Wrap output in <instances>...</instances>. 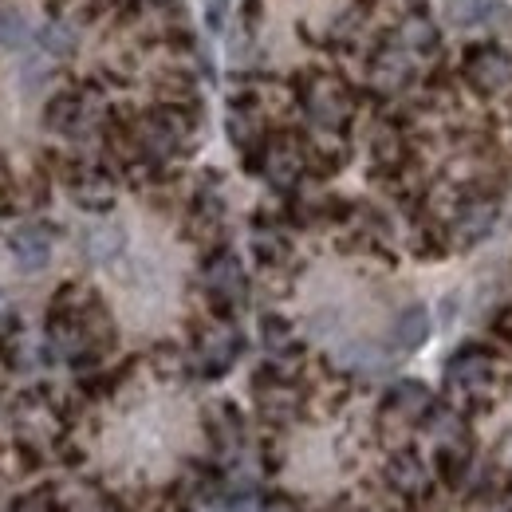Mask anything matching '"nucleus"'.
Masks as SVG:
<instances>
[{
	"label": "nucleus",
	"instance_id": "18",
	"mask_svg": "<svg viewBox=\"0 0 512 512\" xmlns=\"http://www.w3.org/2000/svg\"><path fill=\"white\" fill-rule=\"evenodd\" d=\"M150 367H154V375H162V379H182V375L193 371V355H186L178 343L162 339V343H154V351H150Z\"/></svg>",
	"mask_w": 512,
	"mask_h": 512
},
{
	"label": "nucleus",
	"instance_id": "16",
	"mask_svg": "<svg viewBox=\"0 0 512 512\" xmlns=\"http://www.w3.org/2000/svg\"><path fill=\"white\" fill-rule=\"evenodd\" d=\"M56 79V60L52 56H44L40 48L36 52H24V60H20V91L24 95H44V87Z\"/></svg>",
	"mask_w": 512,
	"mask_h": 512
},
{
	"label": "nucleus",
	"instance_id": "25",
	"mask_svg": "<svg viewBox=\"0 0 512 512\" xmlns=\"http://www.w3.org/2000/svg\"><path fill=\"white\" fill-rule=\"evenodd\" d=\"M264 512H300V509H296V501H288V497H272V501L264 505Z\"/></svg>",
	"mask_w": 512,
	"mask_h": 512
},
{
	"label": "nucleus",
	"instance_id": "10",
	"mask_svg": "<svg viewBox=\"0 0 512 512\" xmlns=\"http://www.w3.org/2000/svg\"><path fill=\"white\" fill-rule=\"evenodd\" d=\"M71 190V201L79 205V209H87V213H107V209H115V174L107 170V166H91L87 162V170L67 186Z\"/></svg>",
	"mask_w": 512,
	"mask_h": 512
},
{
	"label": "nucleus",
	"instance_id": "11",
	"mask_svg": "<svg viewBox=\"0 0 512 512\" xmlns=\"http://www.w3.org/2000/svg\"><path fill=\"white\" fill-rule=\"evenodd\" d=\"M123 249H127V229L115 221H99V225H87L79 233V253L91 264H115Z\"/></svg>",
	"mask_w": 512,
	"mask_h": 512
},
{
	"label": "nucleus",
	"instance_id": "14",
	"mask_svg": "<svg viewBox=\"0 0 512 512\" xmlns=\"http://www.w3.org/2000/svg\"><path fill=\"white\" fill-rule=\"evenodd\" d=\"M36 48L44 56H52L56 64L60 60H71L79 52V24L67 20V16H48L40 28H36Z\"/></svg>",
	"mask_w": 512,
	"mask_h": 512
},
{
	"label": "nucleus",
	"instance_id": "9",
	"mask_svg": "<svg viewBox=\"0 0 512 512\" xmlns=\"http://www.w3.org/2000/svg\"><path fill=\"white\" fill-rule=\"evenodd\" d=\"M52 241H56V229L44 225V221H28L20 229H12L8 237V249L16 256V264L24 272H40L48 260H52Z\"/></svg>",
	"mask_w": 512,
	"mask_h": 512
},
{
	"label": "nucleus",
	"instance_id": "7",
	"mask_svg": "<svg viewBox=\"0 0 512 512\" xmlns=\"http://www.w3.org/2000/svg\"><path fill=\"white\" fill-rule=\"evenodd\" d=\"M430 481H434V469L414 453L410 446H398L386 461V485L398 493V497H426L430 493Z\"/></svg>",
	"mask_w": 512,
	"mask_h": 512
},
{
	"label": "nucleus",
	"instance_id": "12",
	"mask_svg": "<svg viewBox=\"0 0 512 512\" xmlns=\"http://www.w3.org/2000/svg\"><path fill=\"white\" fill-rule=\"evenodd\" d=\"M430 339V308L426 304H406L390 320V351L394 355H414Z\"/></svg>",
	"mask_w": 512,
	"mask_h": 512
},
{
	"label": "nucleus",
	"instance_id": "8",
	"mask_svg": "<svg viewBox=\"0 0 512 512\" xmlns=\"http://www.w3.org/2000/svg\"><path fill=\"white\" fill-rule=\"evenodd\" d=\"M343 375H363V379H379L390 371V363H394V351L383 347V343H375V339H347L339 351H335V359H331Z\"/></svg>",
	"mask_w": 512,
	"mask_h": 512
},
{
	"label": "nucleus",
	"instance_id": "22",
	"mask_svg": "<svg viewBox=\"0 0 512 512\" xmlns=\"http://www.w3.org/2000/svg\"><path fill=\"white\" fill-rule=\"evenodd\" d=\"M146 12H182V0H142Z\"/></svg>",
	"mask_w": 512,
	"mask_h": 512
},
{
	"label": "nucleus",
	"instance_id": "1",
	"mask_svg": "<svg viewBox=\"0 0 512 512\" xmlns=\"http://www.w3.org/2000/svg\"><path fill=\"white\" fill-rule=\"evenodd\" d=\"M501 379H505L501 359L485 343H465L446 359V390L469 406H489L497 398Z\"/></svg>",
	"mask_w": 512,
	"mask_h": 512
},
{
	"label": "nucleus",
	"instance_id": "19",
	"mask_svg": "<svg viewBox=\"0 0 512 512\" xmlns=\"http://www.w3.org/2000/svg\"><path fill=\"white\" fill-rule=\"evenodd\" d=\"M229 16H233V0H205V28L213 36H221L229 28Z\"/></svg>",
	"mask_w": 512,
	"mask_h": 512
},
{
	"label": "nucleus",
	"instance_id": "13",
	"mask_svg": "<svg viewBox=\"0 0 512 512\" xmlns=\"http://www.w3.org/2000/svg\"><path fill=\"white\" fill-rule=\"evenodd\" d=\"M205 434L213 438V446L221 453H233L245 442V418L233 402H209L205 406Z\"/></svg>",
	"mask_w": 512,
	"mask_h": 512
},
{
	"label": "nucleus",
	"instance_id": "3",
	"mask_svg": "<svg viewBox=\"0 0 512 512\" xmlns=\"http://www.w3.org/2000/svg\"><path fill=\"white\" fill-rule=\"evenodd\" d=\"M453 67H457L461 87L481 95V99H497V95L512 91V52L497 40L465 44L461 56L453 60Z\"/></svg>",
	"mask_w": 512,
	"mask_h": 512
},
{
	"label": "nucleus",
	"instance_id": "26",
	"mask_svg": "<svg viewBox=\"0 0 512 512\" xmlns=\"http://www.w3.org/2000/svg\"><path fill=\"white\" fill-rule=\"evenodd\" d=\"M0 312H4V292H0Z\"/></svg>",
	"mask_w": 512,
	"mask_h": 512
},
{
	"label": "nucleus",
	"instance_id": "17",
	"mask_svg": "<svg viewBox=\"0 0 512 512\" xmlns=\"http://www.w3.org/2000/svg\"><path fill=\"white\" fill-rule=\"evenodd\" d=\"M260 343L268 347V355H296L300 343H296V327L276 316V312H264L260 316Z\"/></svg>",
	"mask_w": 512,
	"mask_h": 512
},
{
	"label": "nucleus",
	"instance_id": "21",
	"mask_svg": "<svg viewBox=\"0 0 512 512\" xmlns=\"http://www.w3.org/2000/svg\"><path fill=\"white\" fill-rule=\"evenodd\" d=\"M40 4H44V12H48V16H67L79 0H40Z\"/></svg>",
	"mask_w": 512,
	"mask_h": 512
},
{
	"label": "nucleus",
	"instance_id": "5",
	"mask_svg": "<svg viewBox=\"0 0 512 512\" xmlns=\"http://www.w3.org/2000/svg\"><path fill=\"white\" fill-rule=\"evenodd\" d=\"M434 390L418 379H398L383 394V406H379V434L383 438H402L406 430L422 426L426 414L434 410Z\"/></svg>",
	"mask_w": 512,
	"mask_h": 512
},
{
	"label": "nucleus",
	"instance_id": "4",
	"mask_svg": "<svg viewBox=\"0 0 512 512\" xmlns=\"http://www.w3.org/2000/svg\"><path fill=\"white\" fill-rule=\"evenodd\" d=\"M245 355V335L233 320H201L193 323V371L201 379H221L233 371V363Z\"/></svg>",
	"mask_w": 512,
	"mask_h": 512
},
{
	"label": "nucleus",
	"instance_id": "23",
	"mask_svg": "<svg viewBox=\"0 0 512 512\" xmlns=\"http://www.w3.org/2000/svg\"><path fill=\"white\" fill-rule=\"evenodd\" d=\"M154 512H190V505L182 501V497H166V501H158Z\"/></svg>",
	"mask_w": 512,
	"mask_h": 512
},
{
	"label": "nucleus",
	"instance_id": "2",
	"mask_svg": "<svg viewBox=\"0 0 512 512\" xmlns=\"http://www.w3.org/2000/svg\"><path fill=\"white\" fill-rule=\"evenodd\" d=\"M201 292H205V312L213 320H233L241 304L249 300V276L245 264L233 249H209L201 264Z\"/></svg>",
	"mask_w": 512,
	"mask_h": 512
},
{
	"label": "nucleus",
	"instance_id": "20",
	"mask_svg": "<svg viewBox=\"0 0 512 512\" xmlns=\"http://www.w3.org/2000/svg\"><path fill=\"white\" fill-rule=\"evenodd\" d=\"M237 16H241V32L253 40L256 28H260V20H264V0H241Z\"/></svg>",
	"mask_w": 512,
	"mask_h": 512
},
{
	"label": "nucleus",
	"instance_id": "6",
	"mask_svg": "<svg viewBox=\"0 0 512 512\" xmlns=\"http://www.w3.org/2000/svg\"><path fill=\"white\" fill-rule=\"evenodd\" d=\"M390 40L406 48L418 60H438L446 56V32L434 20V12H402L390 20Z\"/></svg>",
	"mask_w": 512,
	"mask_h": 512
},
{
	"label": "nucleus",
	"instance_id": "15",
	"mask_svg": "<svg viewBox=\"0 0 512 512\" xmlns=\"http://www.w3.org/2000/svg\"><path fill=\"white\" fill-rule=\"evenodd\" d=\"M36 44V24L24 8L16 4H0V52H12V56H24L32 52Z\"/></svg>",
	"mask_w": 512,
	"mask_h": 512
},
{
	"label": "nucleus",
	"instance_id": "24",
	"mask_svg": "<svg viewBox=\"0 0 512 512\" xmlns=\"http://www.w3.org/2000/svg\"><path fill=\"white\" fill-rule=\"evenodd\" d=\"M229 512H256V497H249V493L233 497V501H229Z\"/></svg>",
	"mask_w": 512,
	"mask_h": 512
}]
</instances>
